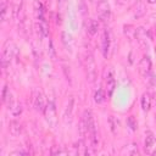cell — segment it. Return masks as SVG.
Returning a JSON list of instances; mask_svg holds the SVG:
<instances>
[{
  "instance_id": "5",
  "label": "cell",
  "mask_w": 156,
  "mask_h": 156,
  "mask_svg": "<svg viewBox=\"0 0 156 156\" xmlns=\"http://www.w3.org/2000/svg\"><path fill=\"white\" fill-rule=\"evenodd\" d=\"M44 116L49 126L51 128H55L57 123V115H56V107H55L54 101H48L45 110H44Z\"/></svg>"
},
{
  "instance_id": "12",
  "label": "cell",
  "mask_w": 156,
  "mask_h": 156,
  "mask_svg": "<svg viewBox=\"0 0 156 156\" xmlns=\"http://www.w3.org/2000/svg\"><path fill=\"white\" fill-rule=\"evenodd\" d=\"M11 16H12V9L10 7V5L7 4L6 0H2L1 5H0V18H1V22L9 21Z\"/></svg>"
},
{
  "instance_id": "6",
  "label": "cell",
  "mask_w": 156,
  "mask_h": 156,
  "mask_svg": "<svg viewBox=\"0 0 156 156\" xmlns=\"http://www.w3.org/2000/svg\"><path fill=\"white\" fill-rule=\"evenodd\" d=\"M134 39H136V41L139 43L140 46H143L144 49H149L150 43H151V37H150L149 32L144 27L135 28V37H134Z\"/></svg>"
},
{
  "instance_id": "19",
  "label": "cell",
  "mask_w": 156,
  "mask_h": 156,
  "mask_svg": "<svg viewBox=\"0 0 156 156\" xmlns=\"http://www.w3.org/2000/svg\"><path fill=\"white\" fill-rule=\"evenodd\" d=\"M122 155H139V150H138V145L134 143H130L128 145H124L123 149L121 150Z\"/></svg>"
},
{
  "instance_id": "13",
  "label": "cell",
  "mask_w": 156,
  "mask_h": 156,
  "mask_svg": "<svg viewBox=\"0 0 156 156\" xmlns=\"http://www.w3.org/2000/svg\"><path fill=\"white\" fill-rule=\"evenodd\" d=\"M155 141H156V136L154 134V132L151 130H146L145 132V141H144V150L145 152H150L152 146L155 145Z\"/></svg>"
},
{
  "instance_id": "23",
  "label": "cell",
  "mask_w": 156,
  "mask_h": 156,
  "mask_svg": "<svg viewBox=\"0 0 156 156\" xmlns=\"http://www.w3.org/2000/svg\"><path fill=\"white\" fill-rule=\"evenodd\" d=\"M78 133H79V135H80L82 139H85V138L88 136V127H87V124H85V122H84L83 118H80V121H79V124H78Z\"/></svg>"
},
{
  "instance_id": "10",
  "label": "cell",
  "mask_w": 156,
  "mask_h": 156,
  "mask_svg": "<svg viewBox=\"0 0 156 156\" xmlns=\"http://www.w3.org/2000/svg\"><path fill=\"white\" fill-rule=\"evenodd\" d=\"M110 48H111V34L107 29H105L102 33V38H101V51H102L104 57L108 56Z\"/></svg>"
},
{
  "instance_id": "7",
  "label": "cell",
  "mask_w": 156,
  "mask_h": 156,
  "mask_svg": "<svg viewBox=\"0 0 156 156\" xmlns=\"http://www.w3.org/2000/svg\"><path fill=\"white\" fill-rule=\"evenodd\" d=\"M96 12H98V16L100 20H102L104 22H107L110 21L111 18V9H110V5L106 0H100L96 5Z\"/></svg>"
},
{
  "instance_id": "3",
  "label": "cell",
  "mask_w": 156,
  "mask_h": 156,
  "mask_svg": "<svg viewBox=\"0 0 156 156\" xmlns=\"http://www.w3.org/2000/svg\"><path fill=\"white\" fill-rule=\"evenodd\" d=\"M2 102L6 104L9 112H10L13 117H17V116H20V115L22 113V105L12 96V94H11L10 91H7V94H6L5 99L2 100Z\"/></svg>"
},
{
  "instance_id": "4",
  "label": "cell",
  "mask_w": 156,
  "mask_h": 156,
  "mask_svg": "<svg viewBox=\"0 0 156 156\" xmlns=\"http://www.w3.org/2000/svg\"><path fill=\"white\" fill-rule=\"evenodd\" d=\"M84 69H85L87 79L89 82H94L96 78V65L91 54H85L84 56Z\"/></svg>"
},
{
  "instance_id": "30",
  "label": "cell",
  "mask_w": 156,
  "mask_h": 156,
  "mask_svg": "<svg viewBox=\"0 0 156 156\" xmlns=\"http://www.w3.org/2000/svg\"><path fill=\"white\" fill-rule=\"evenodd\" d=\"M11 155H12V156H15V155H27V151H23V150H16V151L11 152Z\"/></svg>"
},
{
  "instance_id": "20",
  "label": "cell",
  "mask_w": 156,
  "mask_h": 156,
  "mask_svg": "<svg viewBox=\"0 0 156 156\" xmlns=\"http://www.w3.org/2000/svg\"><path fill=\"white\" fill-rule=\"evenodd\" d=\"M23 2H24V0H12L11 9H12V17L13 18H17L20 16V12L22 11V7H23Z\"/></svg>"
},
{
  "instance_id": "25",
  "label": "cell",
  "mask_w": 156,
  "mask_h": 156,
  "mask_svg": "<svg viewBox=\"0 0 156 156\" xmlns=\"http://www.w3.org/2000/svg\"><path fill=\"white\" fill-rule=\"evenodd\" d=\"M124 28V35L129 39V40H132V39H134V37H135V28L132 26V24H127V26H124L123 27Z\"/></svg>"
},
{
  "instance_id": "28",
  "label": "cell",
  "mask_w": 156,
  "mask_h": 156,
  "mask_svg": "<svg viewBox=\"0 0 156 156\" xmlns=\"http://www.w3.org/2000/svg\"><path fill=\"white\" fill-rule=\"evenodd\" d=\"M127 126H128L132 130H136L138 123H136V119L134 118V116H129V117L127 118Z\"/></svg>"
},
{
  "instance_id": "18",
  "label": "cell",
  "mask_w": 156,
  "mask_h": 156,
  "mask_svg": "<svg viewBox=\"0 0 156 156\" xmlns=\"http://www.w3.org/2000/svg\"><path fill=\"white\" fill-rule=\"evenodd\" d=\"M9 132L12 136H18L22 133V126L17 121H11L9 123Z\"/></svg>"
},
{
  "instance_id": "24",
  "label": "cell",
  "mask_w": 156,
  "mask_h": 156,
  "mask_svg": "<svg viewBox=\"0 0 156 156\" xmlns=\"http://www.w3.org/2000/svg\"><path fill=\"white\" fill-rule=\"evenodd\" d=\"M144 15H145V5H144L141 1H139V2L135 5V10H134V17L139 18V17H141V16H144Z\"/></svg>"
},
{
  "instance_id": "14",
  "label": "cell",
  "mask_w": 156,
  "mask_h": 156,
  "mask_svg": "<svg viewBox=\"0 0 156 156\" xmlns=\"http://www.w3.org/2000/svg\"><path fill=\"white\" fill-rule=\"evenodd\" d=\"M33 9H34V15H35L38 21L45 20V10H44V5L41 4V1L34 0L33 1Z\"/></svg>"
},
{
  "instance_id": "17",
  "label": "cell",
  "mask_w": 156,
  "mask_h": 156,
  "mask_svg": "<svg viewBox=\"0 0 156 156\" xmlns=\"http://www.w3.org/2000/svg\"><path fill=\"white\" fill-rule=\"evenodd\" d=\"M72 115H73V99L71 98L66 108H65V112H63V122L67 124V123H71L72 121Z\"/></svg>"
},
{
  "instance_id": "33",
  "label": "cell",
  "mask_w": 156,
  "mask_h": 156,
  "mask_svg": "<svg viewBox=\"0 0 156 156\" xmlns=\"http://www.w3.org/2000/svg\"><path fill=\"white\" fill-rule=\"evenodd\" d=\"M147 4H156V0H146Z\"/></svg>"
},
{
  "instance_id": "16",
  "label": "cell",
  "mask_w": 156,
  "mask_h": 156,
  "mask_svg": "<svg viewBox=\"0 0 156 156\" xmlns=\"http://www.w3.org/2000/svg\"><path fill=\"white\" fill-rule=\"evenodd\" d=\"M151 104H152V96H151V94L150 93H144L141 95V99H140V105H141L143 111L147 112L151 108Z\"/></svg>"
},
{
  "instance_id": "15",
  "label": "cell",
  "mask_w": 156,
  "mask_h": 156,
  "mask_svg": "<svg viewBox=\"0 0 156 156\" xmlns=\"http://www.w3.org/2000/svg\"><path fill=\"white\" fill-rule=\"evenodd\" d=\"M61 41L62 44L65 45V48L69 51L73 50V46H74V39L72 37V34L67 33V32H62L61 33Z\"/></svg>"
},
{
  "instance_id": "32",
  "label": "cell",
  "mask_w": 156,
  "mask_h": 156,
  "mask_svg": "<svg viewBox=\"0 0 156 156\" xmlns=\"http://www.w3.org/2000/svg\"><path fill=\"white\" fill-rule=\"evenodd\" d=\"M150 83H151L152 87L156 88V76H151V78H150Z\"/></svg>"
},
{
  "instance_id": "27",
  "label": "cell",
  "mask_w": 156,
  "mask_h": 156,
  "mask_svg": "<svg viewBox=\"0 0 156 156\" xmlns=\"http://www.w3.org/2000/svg\"><path fill=\"white\" fill-rule=\"evenodd\" d=\"M48 52H49V56L55 60L56 58V51H55V46H54V41L50 39L49 40V44H48Z\"/></svg>"
},
{
  "instance_id": "21",
  "label": "cell",
  "mask_w": 156,
  "mask_h": 156,
  "mask_svg": "<svg viewBox=\"0 0 156 156\" xmlns=\"http://www.w3.org/2000/svg\"><path fill=\"white\" fill-rule=\"evenodd\" d=\"M85 29L88 32V34L90 35H95L98 33V29H99V23L95 21V20H88L87 24H85Z\"/></svg>"
},
{
  "instance_id": "31",
  "label": "cell",
  "mask_w": 156,
  "mask_h": 156,
  "mask_svg": "<svg viewBox=\"0 0 156 156\" xmlns=\"http://www.w3.org/2000/svg\"><path fill=\"white\" fill-rule=\"evenodd\" d=\"M116 1H117V4H118V5L124 6V5H127V4H128L130 0H116Z\"/></svg>"
},
{
  "instance_id": "11",
  "label": "cell",
  "mask_w": 156,
  "mask_h": 156,
  "mask_svg": "<svg viewBox=\"0 0 156 156\" xmlns=\"http://www.w3.org/2000/svg\"><path fill=\"white\" fill-rule=\"evenodd\" d=\"M46 104H48V101L45 99V95L41 91H38L37 95H35V98H34V102H33L34 108L37 111H39V112H44Z\"/></svg>"
},
{
  "instance_id": "29",
  "label": "cell",
  "mask_w": 156,
  "mask_h": 156,
  "mask_svg": "<svg viewBox=\"0 0 156 156\" xmlns=\"http://www.w3.org/2000/svg\"><path fill=\"white\" fill-rule=\"evenodd\" d=\"M66 5H67V0H57V9H58V11L62 12L65 10Z\"/></svg>"
},
{
  "instance_id": "8",
  "label": "cell",
  "mask_w": 156,
  "mask_h": 156,
  "mask_svg": "<svg viewBox=\"0 0 156 156\" xmlns=\"http://www.w3.org/2000/svg\"><path fill=\"white\" fill-rule=\"evenodd\" d=\"M104 83H105V88L107 91V96H111L113 94V90L116 87V82H115L113 72H112L111 67H107L104 72Z\"/></svg>"
},
{
  "instance_id": "2",
  "label": "cell",
  "mask_w": 156,
  "mask_h": 156,
  "mask_svg": "<svg viewBox=\"0 0 156 156\" xmlns=\"http://www.w3.org/2000/svg\"><path fill=\"white\" fill-rule=\"evenodd\" d=\"M17 55V46L15 43L7 40L5 44H4V48H2V54H1V65L4 68L9 67L10 63H11V60Z\"/></svg>"
},
{
  "instance_id": "9",
  "label": "cell",
  "mask_w": 156,
  "mask_h": 156,
  "mask_svg": "<svg viewBox=\"0 0 156 156\" xmlns=\"http://www.w3.org/2000/svg\"><path fill=\"white\" fill-rule=\"evenodd\" d=\"M151 68H152V63H151L150 57H149V56H144V57L140 60L139 65H138V71H139V73H140L143 77H147V76L150 74V72H151Z\"/></svg>"
},
{
  "instance_id": "26",
  "label": "cell",
  "mask_w": 156,
  "mask_h": 156,
  "mask_svg": "<svg viewBox=\"0 0 156 156\" xmlns=\"http://www.w3.org/2000/svg\"><path fill=\"white\" fill-rule=\"evenodd\" d=\"M105 99H106V95H105V91H104L102 89H99L98 91H95V94H94V101H95L96 104L104 102Z\"/></svg>"
},
{
  "instance_id": "1",
  "label": "cell",
  "mask_w": 156,
  "mask_h": 156,
  "mask_svg": "<svg viewBox=\"0 0 156 156\" xmlns=\"http://www.w3.org/2000/svg\"><path fill=\"white\" fill-rule=\"evenodd\" d=\"M82 118L84 119L87 127H88V138L91 143V147L95 149L96 144H98V136H96V124H95V121H94V116L91 113L90 110H85L83 112V116Z\"/></svg>"
},
{
  "instance_id": "22",
  "label": "cell",
  "mask_w": 156,
  "mask_h": 156,
  "mask_svg": "<svg viewBox=\"0 0 156 156\" xmlns=\"http://www.w3.org/2000/svg\"><path fill=\"white\" fill-rule=\"evenodd\" d=\"M108 124H110V129L113 134H117L118 132V127H119V121L117 117H115L113 115L108 116Z\"/></svg>"
}]
</instances>
